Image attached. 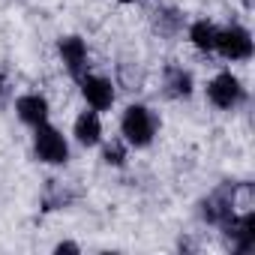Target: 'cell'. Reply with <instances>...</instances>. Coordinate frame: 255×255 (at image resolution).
Returning <instances> with one entry per match:
<instances>
[{"instance_id":"cell-1","label":"cell","mask_w":255,"mask_h":255,"mask_svg":"<svg viewBox=\"0 0 255 255\" xmlns=\"http://www.w3.org/2000/svg\"><path fill=\"white\" fill-rule=\"evenodd\" d=\"M120 129H123V138L135 144V147H147L153 141V132H156V123L150 117V111L144 105H129L123 111V120H120Z\"/></svg>"},{"instance_id":"cell-2","label":"cell","mask_w":255,"mask_h":255,"mask_svg":"<svg viewBox=\"0 0 255 255\" xmlns=\"http://www.w3.org/2000/svg\"><path fill=\"white\" fill-rule=\"evenodd\" d=\"M33 147H36V156L42 162H51V165H63L69 159V147H66V138L48 123H39L36 126V138H33Z\"/></svg>"},{"instance_id":"cell-3","label":"cell","mask_w":255,"mask_h":255,"mask_svg":"<svg viewBox=\"0 0 255 255\" xmlns=\"http://www.w3.org/2000/svg\"><path fill=\"white\" fill-rule=\"evenodd\" d=\"M216 51L225 57V60H249L252 57V36L246 27L240 24H231L225 30L216 33Z\"/></svg>"},{"instance_id":"cell-4","label":"cell","mask_w":255,"mask_h":255,"mask_svg":"<svg viewBox=\"0 0 255 255\" xmlns=\"http://www.w3.org/2000/svg\"><path fill=\"white\" fill-rule=\"evenodd\" d=\"M234 207H237V186L234 183H222L204 204H201V216L213 225H222L225 219L234 216Z\"/></svg>"},{"instance_id":"cell-5","label":"cell","mask_w":255,"mask_h":255,"mask_svg":"<svg viewBox=\"0 0 255 255\" xmlns=\"http://www.w3.org/2000/svg\"><path fill=\"white\" fill-rule=\"evenodd\" d=\"M207 96H210V102H213L216 108L231 111V108H237V105L243 102V87H240V81H237L231 72H219V75L207 84Z\"/></svg>"},{"instance_id":"cell-6","label":"cell","mask_w":255,"mask_h":255,"mask_svg":"<svg viewBox=\"0 0 255 255\" xmlns=\"http://www.w3.org/2000/svg\"><path fill=\"white\" fill-rule=\"evenodd\" d=\"M222 231L228 234V240L234 243L237 252H249L255 246V213L252 210H246L243 216L234 213L231 219L222 222Z\"/></svg>"},{"instance_id":"cell-7","label":"cell","mask_w":255,"mask_h":255,"mask_svg":"<svg viewBox=\"0 0 255 255\" xmlns=\"http://www.w3.org/2000/svg\"><path fill=\"white\" fill-rule=\"evenodd\" d=\"M60 57H63V63H66L72 78L81 81L87 75V45H84V39H78V36L60 39Z\"/></svg>"},{"instance_id":"cell-8","label":"cell","mask_w":255,"mask_h":255,"mask_svg":"<svg viewBox=\"0 0 255 255\" xmlns=\"http://www.w3.org/2000/svg\"><path fill=\"white\" fill-rule=\"evenodd\" d=\"M81 93H84L87 105L96 108V111H105V108H111V102H114V87H111V81H105V78H99V75H84V78H81Z\"/></svg>"},{"instance_id":"cell-9","label":"cell","mask_w":255,"mask_h":255,"mask_svg":"<svg viewBox=\"0 0 255 255\" xmlns=\"http://www.w3.org/2000/svg\"><path fill=\"white\" fill-rule=\"evenodd\" d=\"M15 108H18V117H21L24 123H30V126H39V123L48 120V102H45L39 93H27V96H21Z\"/></svg>"},{"instance_id":"cell-10","label":"cell","mask_w":255,"mask_h":255,"mask_svg":"<svg viewBox=\"0 0 255 255\" xmlns=\"http://www.w3.org/2000/svg\"><path fill=\"white\" fill-rule=\"evenodd\" d=\"M75 138H78V144H84V147L99 144V138H102V123H99V114H96V111H84V114L75 120Z\"/></svg>"},{"instance_id":"cell-11","label":"cell","mask_w":255,"mask_h":255,"mask_svg":"<svg viewBox=\"0 0 255 255\" xmlns=\"http://www.w3.org/2000/svg\"><path fill=\"white\" fill-rule=\"evenodd\" d=\"M165 93L168 96H189L192 93V75L183 66H168L165 69Z\"/></svg>"},{"instance_id":"cell-12","label":"cell","mask_w":255,"mask_h":255,"mask_svg":"<svg viewBox=\"0 0 255 255\" xmlns=\"http://www.w3.org/2000/svg\"><path fill=\"white\" fill-rule=\"evenodd\" d=\"M216 27L210 24V21H195L192 27H189V39H192V45L198 48V51H216Z\"/></svg>"},{"instance_id":"cell-13","label":"cell","mask_w":255,"mask_h":255,"mask_svg":"<svg viewBox=\"0 0 255 255\" xmlns=\"http://www.w3.org/2000/svg\"><path fill=\"white\" fill-rule=\"evenodd\" d=\"M153 24H156V30L159 33H177V27H180V15L174 12V9H168V6H159L156 12H153Z\"/></svg>"},{"instance_id":"cell-14","label":"cell","mask_w":255,"mask_h":255,"mask_svg":"<svg viewBox=\"0 0 255 255\" xmlns=\"http://www.w3.org/2000/svg\"><path fill=\"white\" fill-rule=\"evenodd\" d=\"M102 156H105V162H108V165H123V159H126V153H123V147H120L117 141H114V144H108Z\"/></svg>"},{"instance_id":"cell-15","label":"cell","mask_w":255,"mask_h":255,"mask_svg":"<svg viewBox=\"0 0 255 255\" xmlns=\"http://www.w3.org/2000/svg\"><path fill=\"white\" fill-rule=\"evenodd\" d=\"M57 252H78V246H75V243H60Z\"/></svg>"},{"instance_id":"cell-16","label":"cell","mask_w":255,"mask_h":255,"mask_svg":"<svg viewBox=\"0 0 255 255\" xmlns=\"http://www.w3.org/2000/svg\"><path fill=\"white\" fill-rule=\"evenodd\" d=\"M120 3H132V0H120Z\"/></svg>"}]
</instances>
